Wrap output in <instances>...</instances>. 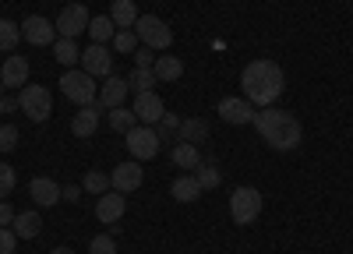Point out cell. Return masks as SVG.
I'll list each match as a JSON object with an SVG mask.
<instances>
[{"label": "cell", "instance_id": "cell-2", "mask_svg": "<svg viewBox=\"0 0 353 254\" xmlns=\"http://www.w3.org/2000/svg\"><path fill=\"white\" fill-rule=\"evenodd\" d=\"M241 89H244V99L254 103V106H272L283 89H286V78H283V67L276 61H251L241 74Z\"/></svg>", "mask_w": 353, "mask_h": 254}, {"label": "cell", "instance_id": "cell-38", "mask_svg": "<svg viewBox=\"0 0 353 254\" xmlns=\"http://www.w3.org/2000/svg\"><path fill=\"white\" fill-rule=\"evenodd\" d=\"M134 64H138V67H152V64H156L152 50H149V46H138V50H134Z\"/></svg>", "mask_w": 353, "mask_h": 254}, {"label": "cell", "instance_id": "cell-15", "mask_svg": "<svg viewBox=\"0 0 353 254\" xmlns=\"http://www.w3.org/2000/svg\"><path fill=\"white\" fill-rule=\"evenodd\" d=\"M28 194H32V202L39 209H53L57 202H61V184H57L53 177H32V184H28Z\"/></svg>", "mask_w": 353, "mask_h": 254}, {"label": "cell", "instance_id": "cell-13", "mask_svg": "<svg viewBox=\"0 0 353 254\" xmlns=\"http://www.w3.org/2000/svg\"><path fill=\"white\" fill-rule=\"evenodd\" d=\"M131 96V85H128V78H121V74H110V78H103V89H99V106L103 109H117V106H124V99Z\"/></svg>", "mask_w": 353, "mask_h": 254}, {"label": "cell", "instance_id": "cell-7", "mask_svg": "<svg viewBox=\"0 0 353 254\" xmlns=\"http://www.w3.org/2000/svg\"><path fill=\"white\" fill-rule=\"evenodd\" d=\"M124 141H128V152H131L138 162H149V159H156V156H159V149H163V141H159L156 127H149V124L131 127V131L124 134Z\"/></svg>", "mask_w": 353, "mask_h": 254}, {"label": "cell", "instance_id": "cell-17", "mask_svg": "<svg viewBox=\"0 0 353 254\" xmlns=\"http://www.w3.org/2000/svg\"><path fill=\"white\" fill-rule=\"evenodd\" d=\"M0 85H4V89H25L28 85V61L25 56H8L4 67H0Z\"/></svg>", "mask_w": 353, "mask_h": 254}, {"label": "cell", "instance_id": "cell-28", "mask_svg": "<svg viewBox=\"0 0 353 254\" xmlns=\"http://www.w3.org/2000/svg\"><path fill=\"white\" fill-rule=\"evenodd\" d=\"M156 81H159V78H156L152 67H138V71L128 74V85H131V92H134V96H138V92H152V89H156Z\"/></svg>", "mask_w": 353, "mask_h": 254}, {"label": "cell", "instance_id": "cell-6", "mask_svg": "<svg viewBox=\"0 0 353 254\" xmlns=\"http://www.w3.org/2000/svg\"><path fill=\"white\" fill-rule=\"evenodd\" d=\"M18 103H21V113H25V117L36 120V124L50 120V113H53V99H50V89H46V85H25L21 96H18Z\"/></svg>", "mask_w": 353, "mask_h": 254}, {"label": "cell", "instance_id": "cell-31", "mask_svg": "<svg viewBox=\"0 0 353 254\" xmlns=\"http://www.w3.org/2000/svg\"><path fill=\"white\" fill-rule=\"evenodd\" d=\"M81 191H88V194H106V191H113V184H110L106 173H99V169H88V173L81 177Z\"/></svg>", "mask_w": 353, "mask_h": 254}, {"label": "cell", "instance_id": "cell-32", "mask_svg": "<svg viewBox=\"0 0 353 254\" xmlns=\"http://www.w3.org/2000/svg\"><path fill=\"white\" fill-rule=\"evenodd\" d=\"M113 43V50L117 53H134L141 43H138V36H134V28H117V36L110 39Z\"/></svg>", "mask_w": 353, "mask_h": 254}, {"label": "cell", "instance_id": "cell-39", "mask_svg": "<svg viewBox=\"0 0 353 254\" xmlns=\"http://www.w3.org/2000/svg\"><path fill=\"white\" fill-rule=\"evenodd\" d=\"M14 215H18V212L4 202V198H0V226H11V222H14Z\"/></svg>", "mask_w": 353, "mask_h": 254}, {"label": "cell", "instance_id": "cell-40", "mask_svg": "<svg viewBox=\"0 0 353 254\" xmlns=\"http://www.w3.org/2000/svg\"><path fill=\"white\" fill-rule=\"evenodd\" d=\"M61 198H64V202H78V198H81V184H68L61 191Z\"/></svg>", "mask_w": 353, "mask_h": 254}, {"label": "cell", "instance_id": "cell-29", "mask_svg": "<svg viewBox=\"0 0 353 254\" xmlns=\"http://www.w3.org/2000/svg\"><path fill=\"white\" fill-rule=\"evenodd\" d=\"M18 43H25V39H21V25H14L11 18H0V50L11 53Z\"/></svg>", "mask_w": 353, "mask_h": 254}, {"label": "cell", "instance_id": "cell-9", "mask_svg": "<svg viewBox=\"0 0 353 254\" xmlns=\"http://www.w3.org/2000/svg\"><path fill=\"white\" fill-rule=\"evenodd\" d=\"M81 71H88L92 78H110L113 74V53L106 43H92L81 50Z\"/></svg>", "mask_w": 353, "mask_h": 254}, {"label": "cell", "instance_id": "cell-42", "mask_svg": "<svg viewBox=\"0 0 353 254\" xmlns=\"http://www.w3.org/2000/svg\"><path fill=\"white\" fill-rule=\"evenodd\" d=\"M50 254H74V251H71V247H53Z\"/></svg>", "mask_w": 353, "mask_h": 254}, {"label": "cell", "instance_id": "cell-5", "mask_svg": "<svg viewBox=\"0 0 353 254\" xmlns=\"http://www.w3.org/2000/svg\"><path fill=\"white\" fill-rule=\"evenodd\" d=\"M134 36H138L141 46H149V50H166L173 43V28L163 18H156V14H138Z\"/></svg>", "mask_w": 353, "mask_h": 254}, {"label": "cell", "instance_id": "cell-34", "mask_svg": "<svg viewBox=\"0 0 353 254\" xmlns=\"http://www.w3.org/2000/svg\"><path fill=\"white\" fill-rule=\"evenodd\" d=\"M88 254H117V240L110 233H99L88 240Z\"/></svg>", "mask_w": 353, "mask_h": 254}, {"label": "cell", "instance_id": "cell-41", "mask_svg": "<svg viewBox=\"0 0 353 254\" xmlns=\"http://www.w3.org/2000/svg\"><path fill=\"white\" fill-rule=\"evenodd\" d=\"M14 109H21V103H18V99H11V96H0V113H14Z\"/></svg>", "mask_w": 353, "mask_h": 254}, {"label": "cell", "instance_id": "cell-37", "mask_svg": "<svg viewBox=\"0 0 353 254\" xmlns=\"http://www.w3.org/2000/svg\"><path fill=\"white\" fill-rule=\"evenodd\" d=\"M14 247H18V233L11 226H0V254H14Z\"/></svg>", "mask_w": 353, "mask_h": 254}, {"label": "cell", "instance_id": "cell-18", "mask_svg": "<svg viewBox=\"0 0 353 254\" xmlns=\"http://www.w3.org/2000/svg\"><path fill=\"white\" fill-rule=\"evenodd\" d=\"M99 103H92V106H78V117L71 120V131H74V138H92L96 131H99Z\"/></svg>", "mask_w": 353, "mask_h": 254}, {"label": "cell", "instance_id": "cell-21", "mask_svg": "<svg viewBox=\"0 0 353 254\" xmlns=\"http://www.w3.org/2000/svg\"><path fill=\"white\" fill-rule=\"evenodd\" d=\"M170 159H173V166H181V169H198V166H201L198 145H191V141H173Z\"/></svg>", "mask_w": 353, "mask_h": 254}, {"label": "cell", "instance_id": "cell-23", "mask_svg": "<svg viewBox=\"0 0 353 254\" xmlns=\"http://www.w3.org/2000/svg\"><path fill=\"white\" fill-rule=\"evenodd\" d=\"M181 141H191V145H201V141H209V124H205L201 117H188L181 120Z\"/></svg>", "mask_w": 353, "mask_h": 254}, {"label": "cell", "instance_id": "cell-4", "mask_svg": "<svg viewBox=\"0 0 353 254\" xmlns=\"http://www.w3.org/2000/svg\"><path fill=\"white\" fill-rule=\"evenodd\" d=\"M261 205H265V198H261V191L258 187H237L230 194V215H233V222L237 226H248V222H254L258 215H261Z\"/></svg>", "mask_w": 353, "mask_h": 254}, {"label": "cell", "instance_id": "cell-1", "mask_svg": "<svg viewBox=\"0 0 353 254\" xmlns=\"http://www.w3.org/2000/svg\"><path fill=\"white\" fill-rule=\"evenodd\" d=\"M251 124L258 127V134H261L265 145L276 149V152H293V149L301 145V138H304L301 120L293 117V113L279 109V106H265L261 113H254Z\"/></svg>", "mask_w": 353, "mask_h": 254}, {"label": "cell", "instance_id": "cell-3", "mask_svg": "<svg viewBox=\"0 0 353 254\" xmlns=\"http://www.w3.org/2000/svg\"><path fill=\"white\" fill-rule=\"evenodd\" d=\"M61 89H64V99H71L74 106H92L99 99V89H96V78L88 71H71L64 67L61 74Z\"/></svg>", "mask_w": 353, "mask_h": 254}, {"label": "cell", "instance_id": "cell-14", "mask_svg": "<svg viewBox=\"0 0 353 254\" xmlns=\"http://www.w3.org/2000/svg\"><path fill=\"white\" fill-rule=\"evenodd\" d=\"M131 109H134L138 124H149V127H156V124L163 120V113H166V106H163V99H159L156 92H138Z\"/></svg>", "mask_w": 353, "mask_h": 254}, {"label": "cell", "instance_id": "cell-20", "mask_svg": "<svg viewBox=\"0 0 353 254\" xmlns=\"http://www.w3.org/2000/svg\"><path fill=\"white\" fill-rule=\"evenodd\" d=\"M11 230L18 233V240H36L43 233V215L32 209V212H18L14 222H11Z\"/></svg>", "mask_w": 353, "mask_h": 254}, {"label": "cell", "instance_id": "cell-33", "mask_svg": "<svg viewBox=\"0 0 353 254\" xmlns=\"http://www.w3.org/2000/svg\"><path fill=\"white\" fill-rule=\"evenodd\" d=\"M176 131H181V117H173V113H163V120H159V127H156L159 141H170V138H176Z\"/></svg>", "mask_w": 353, "mask_h": 254}, {"label": "cell", "instance_id": "cell-26", "mask_svg": "<svg viewBox=\"0 0 353 254\" xmlns=\"http://www.w3.org/2000/svg\"><path fill=\"white\" fill-rule=\"evenodd\" d=\"M152 71H156V78H159V81H176V78H181V74H184V64H181V61H176V56H170V53H163V56H159V61L152 64Z\"/></svg>", "mask_w": 353, "mask_h": 254}, {"label": "cell", "instance_id": "cell-30", "mask_svg": "<svg viewBox=\"0 0 353 254\" xmlns=\"http://www.w3.org/2000/svg\"><path fill=\"white\" fill-rule=\"evenodd\" d=\"M194 177H198L201 191H216V187L223 184V173H219V166H216V162H201V166L194 169Z\"/></svg>", "mask_w": 353, "mask_h": 254}, {"label": "cell", "instance_id": "cell-8", "mask_svg": "<svg viewBox=\"0 0 353 254\" xmlns=\"http://www.w3.org/2000/svg\"><path fill=\"white\" fill-rule=\"evenodd\" d=\"M88 21H92V14H88L85 4H64V11L57 14V32H61V39H74L81 32H88Z\"/></svg>", "mask_w": 353, "mask_h": 254}, {"label": "cell", "instance_id": "cell-24", "mask_svg": "<svg viewBox=\"0 0 353 254\" xmlns=\"http://www.w3.org/2000/svg\"><path fill=\"white\" fill-rule=\"evenodd\" d=\"M88 36H92V43H110L117 36V25L110 14H96L92 21H88Z\"/></svg>", "mask_w": 353, "mask_h": 254}, {"label": "cell", "instance_id": "cell-27", "mask_svg": "<svg viewBox=\"0 0 353 254\" xmlns=\"http://www.w3.org/2000/svg\"><path fill=\"white\" fill-rule=\"evenodd\" d=\"M53 56H57V64H61V67H71V64L81 61V50H78L74 39H57L53 43Z\"/></svg>", "mask_w": 353, "mask_h": 254}, {"label": "cell", "instance_id": "cell-12", "mask_svg": "<svg viewBox=\"0 0 353 254\" xmlns=\"http://www.w3.org/2000/svg\"><path fill=\"white\" fill-rule=\"evenodd\" d=\"M141 180H145V173H141V162H138V159H131V162H117V169L110 173L113 191H121V194L138 191V187H141Z\"/></svg>", "mask_w": 353, "mask_h": 254}, {"label": "cell", "instance_id": "cell-10", "mask_svg": "<svg viewBox=\"0 0 353 254\" xmlns=\"http://www.w3.org/2000/svg\"><path fill=\"white\" fill-rule=\"evenodd\" d=\"M21 39L32 43V46H53L57 43V25L43 14H28L21 21Z\"/></svg>", "mask_w": 353, "mask_h": 254}, {"label": "cell", "instance_id": "cell-35", "mask_svg": "<svg viewBox=\"0 0 353 254\" xmlns=\"http://www.w3.org/2000/svg\"><path fill=\"white\" fill-rule=\"evenodd\" d=\"M14 184H18V173H14V166L0 162V198H8V194L14 191Z\"/></svg>", "mask_w": 353, "mask_h": 254}, {"label": "cell", "instance_id": "cell-22", "mask_svg": "<svg viewBox=\"0 0 353 254\" xmlns=\"http://www.w3.org/2000/svg\"><path fill=\"white\" fill-rule=\"evenodd\" d=\"M110 18H113L117 28H134L138 4H134V0H113V4H110Z\"/></svg>", "mask_w": 353, "mask_h": 254}, {"label": "cell", "instance_id": "cell-36", "mask_svg": "<svg viewBox=\"0 0 353 254\" xmlns=\"http://www.w3.org/2000/svg\"><path fill=\"white\" fill-rule=\"evenodd\" d=\"M14 145H18V127L4 124L0 127V152H14Z\"/></svg>", "mask_w": 353, "mask_h": 254}, {"label": "cell", "instance_id": "cell-11", "mask_svg": "<svg viewBox=\"0 0 353 254\" xmlns=\"http://www.w3.org/2000/svg\"><path fill=\"white\" fill-rule=\"evenodd\" d=\"M219 117L233 127H244L254 120V103H248L241 96H226V99H219Z\"/></svg>", "mask_w": 353, "mask_h": 254}, {"label": "cell", "instance_id": "cell-25", "mask_svg": "<svg viewBox=\"0 0 353 254\" xmlns=\"http://www.w3.org/2000/svg\"><path fill=\"white\" fill-rule=\"evenodd\" d=\"M106 117H110V127H113L117 134H128L131 127H138V117H134V109H128V106L106 109Z\"/></svg>", "mask_w": 353, "mask_h": 254}, {"label": "cell", "instance_id": "cell-16", "mask_svg": "<svg viewBox=\"0 0 353 254\" xmlns=\"http://www.w3.org/2000/svg\"><path fill=\"white\" fill-rule=\"evenodd\" d=\"M128 212V205H124V194L121 191H106V194H99V202H96V219L99 222H121V215Z\"/></svg>", "mask_w": 353, "mask_h": 254}, {"label": "cell", "instance_id": "cell-19", "mask_svg": "<svg viewBox=\"0 0 353 254\" xmlns=\"http://www.w3.org/2000/svg\"><path fill=\"white\" fill-rule=\"evenodd\" d=\"M170 194H173V202H181V205H191L198 202V194H201V184L194 173H181L173 184H170Z\"/></svg>", "mask_w": 353, "mask_h": 254}]
</instances>
